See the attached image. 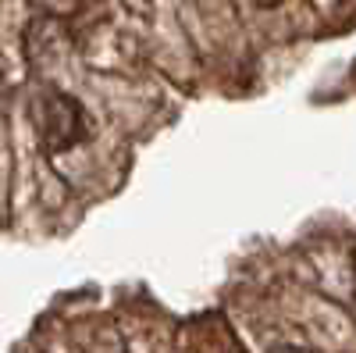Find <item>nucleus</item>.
I'll return each instance as SVG.
<instances>
[{"instance_id": "1", "label": "nucleus", "mask_w": 356, "mask_h": 353, "mask_svg": "<svg viewBox=\"0 0 356 353\" xmlns=\"http://www.w3.org/2000/svg\"><path fill=\"white\" fill-rule=\"evenodd\" d=\"M40 132L50 146H72L86 136V125H82V111L72 97L65 93H47L43 104H40Z\"/></svg>"}, {"instance_id": "2", "label": "nucleus", "mask_w": 356, "mask_h": 353, "mask_svg": "<svg viewBox=\"0 0 356 353\" xmlns=\"http://www.w3.org/2000/svg\"><path fill=\"white\" fill-rule=\"evenodd\" d=\"M253 4H260V8H275V4H285V0H253Z\"/></svg>"}]
</instances>
